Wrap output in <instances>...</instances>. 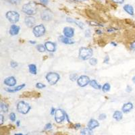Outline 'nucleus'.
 Wrapping results in <instances>:
<instances>
[{
    "mask_svg": "<svg viewBox=\"0 0 135 135\" xmlns=\"http://www.w3.org/2000/svg\"><path fill=\"white\" fill-rule=\"evenodd\" d=\"M85 36L87 37H90L91 36V30L89 29L85 31Z\"/></svg>",
    "mask_w": 135,
    "mask_h": 135,
    "instance_id": "e433bc0d",
    "label": "nucleus"
},
{
    "mask_svg": "<svg viewBox=\"0 0 135 135\" xmlns=\"http://www.w3.org/2000/svg\"><path fill=\"white\" fill-rule=\"evenodd\" d=\"M56 110H57V109H56V108H54V107H52V108H51V115H55Z\"/></svg>",
    "mask_w": 135,
    "mask_h": 135,
    "instance_id": "79ce46f5",
    "label": "nucleus"
},
{
    "mask_svg": "<svg viewBox=\"0 0 135 135\" xmlns=\"http://www.w3.org/2000/svg\"><path fill=\"white\" fill-rule=\"evenodd\" d=\"M90 82H91V81H90L89 76H85V75L81 76L80 77H78L77 80V84L81 87H84L87 84H89Z\"/></svg>",
    "mask_w": 135,
    "mask_h": 135,
    "instance_id": "6e6552de",
    "label": "nucleus"
},
{
    "mask_svg": "<svg viewBox=\"0 0 135 135\" xmlns=\"http://www.w3.org/2000/svg\"><path fill=\"white\" fill-rule=\"evenodd\" d=\"M22 11L28 16H33L36 14L37 12V5L35 2H29V3H25L22 6Z\"/></svg>",
    "mask_w": 135,
    "mask_h": 135,
    "instance_id": "f257e3e1",
    "label": "nucleus"
},
{
    "mask_svg": "<svg viewBox=\"0 0 135 135\" xmlns=\"http://www.w3.org/2000/svg\"><path fill=\"white\" fill-rule=\"evenodd\" d=\"M133 109V104L131 102L126 103L123 105L122 107V110L124 113H128Z\"/></svg>",
    "mask_w": 135,
    "mask_h": 135,
    "instance_id": "4468645a",
    "label": "nucleus"
},
{
    "mask_svg": "<svg viewBox=\"0 0 135 135\" xmlns=\"http://www.w3.org/2000/svg\"><path fill=\"white\" fill-rule=\"evenodd\" d=\"M109 61V57L108 56H107L106 58H105V59H104L103 62L105 63V64H108Z\"/></svg>",
    "mask_w": 135,
    "mask_h": 135,
    "instance_id": "58836bf2",
    "label": "nucleus"
},
{
    "mask_svg": "<svg viewBox=\"0 0 135 135\" xmlns=\"http://www.w3.org/2000/svg\"><path fill=\"white\" fill-rule=\"evenodd\" d=\"M52 128V125H51V123H48L45 126V130H50V129Z\"/></svg>",
    "mask_w": 135,
    "mask_h": 135,
    "instance_id": "473e14b6",
    "label": "nucleus"
},
{
    "mask_svg": "<svg viewBox=\"0 0 135 135\" xmlns=\"http://www.w3.org/2000/svg\"><path fill=\"white\" fill-rule=\"evenodd\" d=\"M89 64H90V65H91V66H95L97 64V59L94 58H91V59H89Z\"/></svg>",
    "mask_w": 135,
    "mask_h": 135,
    "instance_id": "cd10ccee",
    "label": "nucleus"
},
{
    "mask_svg": "<svg viewBox=\"0 0 135 135\" xmlns=\"http://www.w3.org/2000/svg\"><path fill=\"white\" fill-rule=\"evenodd\" d=\"M112 1H113V2H115V3H120V4H122V3H123L124 2L125 0H112Z\"/></svg>",
    "mask_w": 135,
    "mask_h": 135,
    "instance_id": "4c0bfd02",
    "label": "nucleus"
},
{
    "mask_svg": "<svg viewBox=\"0 0 135 135\" xmlns=\"http://www.w3.org/2000/svg\"><path fill=\"white\" fill-rule=\"evenodd\" d=\"M80 127H81V126L80 124H77L75 125V128H79Z\"/></svg>",
    "mask_w": 135,
    "mask_h": 135,
    "instance_id": "49530a36",
    "label": "nucleus"
},
{
    "mask_svg": "<svg viewBox=\"0 0 135 135\" xmlns=\"http://www.w3.org/2000/svg\"><path fill=\"white\" fill-rule=\"evenodd\" d=\"M124 10H125L128 14L131 15V16H134V8L132 5H130V4H126L124 6Z\"/></svg>",
    "mask_w": 135,
    "mask_h": 135,
    "instance_id": "6ab92c4d",
    "label": "nucleus"
},
{
    "mask_svg": "<svg viewBox=\"0 0 135 135\" xmlns=\"http://www.w3.org/2000/svg\"><path fill=\"white\" fill-rule=\"evenodd\" d=\"M113 118L115 119L116 121H120L123 118V114L120 111H115L113 114Z\"/></svg>",
    "mask_w": 135,
    "mask_h": 135,
    "instance_id": "aec40b11",
    "label": "nucleus"
},
{
    "mask_svg": "<svg viewBox=\"0 0 135 135\" xmlns=\"http://www.w3.org/2000/svg\"><path fill=\"white\" fill-rule=\"evenodd\" d=\"M107 31L109 32V33H111V32H114L115 31V29L113 28H107Z\"/></svg>",
    "mask_w": 135,
    "mask_h": 135,
    "instance_id": "c03bdc74",
    "label": "nucleus"
},
{
    "mask_svg": "<svg viewBox=\"0 0 135 135\" xmlns=\"http://www.w3.org/2000/svg\"><path fill=\"white\" fill-rule=\"evenodd\" d=\"M24 87H25V84H21V85L17 86L16 87L14 88V89H6V91H8V92H9V93L17 92V91H20V90L23 89Z\"/></svg>",
    "mask_w": 135,
    "mask_h": 135,
    "instance_id": "412c9836",
    "label": "nucleus"
},
{
    "mask_svg": "<svg viewBox=\"0 0 135 135\" xmlns=\"http://www.w3.org/2000/svg\"><path fill=\"white\" fill-rule=\"evenodd\" d=\"M20 121L19 120H18V121H16V125H17V126H20Z\"/></svg>",
    "mask_w": 135,
    "mask_h": 135,
    "instance_id": "8fccbe9b",
    "label": "nucleus"
},
{
    "mask_svg": "<svg viewBox=\"0 0 135 135\" xmlns=\"http://www.w3.org/2000/svg\"><path fill=\"white\" fill-rule=\"evenodd\" d=\"M14 135H27V134H21V133H18V134H15Z\"/></svg>",
    "mask_w": 135,
    "mask_h": 135,
    "instance_id": "603ef678",
    "label": "nucleus"
},
{
    "mask_svg": "<svg viewBox=\"0 0 135 135\" xmlns=\"http://www.w3.org/2000/svg\"><path fill=\"white\" fill-rule=\"evenodd\" d=\"M110 89H111L110 84L107 82V83H106V84H103V86L102 87V89H102L103 92L107 93V92H108V91H109Z\"/></svg>",
    "mask_w": 135,
    "mask_h": 135,
    "instance_id": "a878e982",
    "label": "nucleus"
},
{
    "mask_svg": "<svg viewBox=\"0 0 135 135\" xmlns=\"http://www.w3.org/2000/svg\"><path fill=\"white\" fill-rule=\"evenodd\" d=\"M99 126V122L95 119H91L90 121L88 123V128H90L91 130H93V129L96 128L97 127Z\"/></svg>",
    "mask_w": 135,
    "mask_h": 135,
    "instance_id": "2eb2a0df",
    "label": "nucleus"
},
{
    "mask_svg": "<svg viewBox=\"0 0 135 135\" xmlns=\"http://www.w3.org/2000/svg\"><path fill=\"white\" fill-rule=\"evenodd\" d=\"M24 22L27 27H29V28H32L35 26V23H36V20L32 16H28L25 18Z\"/></svg>",
    "mask_w": 135,
    "mask_h": 135,
    "instance_id": "9d476101",
    "label": "nucleus"
},
{
    "mask_svg": "<svg viewBox=\"0 0 135 135\" xmlns=\"http://www.w3.org/2000/svg\"><path fill=\"white\" fill-rule=\"evenodd\" d=\"M29 42H30V43H31V44H33V45L36 44V42H35V41H30Z\"/></svg>",
    "mask_w": 135,
    "mask_h": 135,
    "instance_id": "3c124183",
    "label": "nucleus"
},
{
    "mask_svg": "<svg viewBox=\"0 0 135 135\" xmlns=\"http://www.w3.org/2000/svg\"><path fill=\"white\" fill-rule=\"evenodd\" d=\"M45 47L47 51L50 52H54L56 51V44L51 41H47L45 43Z\"/></svg>",
    "mask_w": 135,
    "mask_h": 135,
    "instance_id": "ddd939ff",
    "label": "nucleus"
},
{
    "mask_svg": "<svg viewBox=\"0 0 135 135\" xmlns=\"http://www.w3.org/2000/svg\"><path fill=\"white\" fill-rule=\"evenodd\" d=\"M46 31L45 27L43 24H39L36 25L33 28V34L35 35L36 37H41L43 36Z\"/></svg>",
    "mask_w": 135,
    "mask_h": 135,
    "instance_id": "423d86ee",
    "label": "nucleus"
},
{
    "mask_svg": "<svg viewBox=\"0 0 135 135\" xmlns=\"http://www.w3.org/2000/svg\"><path fill=\"white\" fill-rule=\"evenodd\" d=\"M126 92H128V93H130L131 91H132V87H131L130 86L128 85L127 86L126 90Z\"/></svg>",
    "mask_w": 135,
    "mask_h": 135,
    "instance_id": "a19ab883",
    "label": "nucleus"
},
{
    "mask_svg": "<svg viewBox=\"0 0 135 135\" xmlns=\"http://www.w3.org/2000/svg\"><path fill=\"white\" fill-rule=\"evenodd\" d=\"M106 118V115L105 114H101L99 115V119L100 120H103Z\"/></svg>",
    "mask_w": 135,
    "mask_h": 135,
    "instance_id": "c9c22d12",
    "label": "nucleus"
},
{
    "mask_svg": "<svg viewBox=\"0 0 135 135\" xmlns=\"http://www.w3.org/2000/svg\"><path fill=\"white\" fill-rule=\"evenodd\" d=\"M10 119L12 122H15L16 121V114L14 113H11L10 114Z\"/></svg>",
    "mask_w": 135,
    "mask_h": 135,
    "instance_id": "c756f323",
    "label": "nucleus"
},
{
    "mask_svg": "<svg viewBox=\"0 0 135 135\" xmlns=\"http://www.w3.org/2000/svg\"><path fill=\"white\" fill-rule=\"evenodd\" d=\"M16 80L14 76H10L4 80V84L8 87H14L16 84Z\"/></svg>",
    "mask_w": 135,
    "mask_h": 135,
    "instance_id": "f8f14e48",
    "label": "nucleus"
},
{
    "mask_svg": "<svg viewBox=\"0 0 135 135\" xmlns=\"http://www.w3.org/2000/svg\"><path fill=\"white\" fill-rule=\"evenodd\" d=\"M78 76L76 74H72L70 76V79L72 81H76V80H78Z\"/></svg>",
    "mask_w": 135,
    "mask_h": 135,
    "instance_id": "c85d7f7f",
    "label": "nucleus"
},
{
    "mask_svg": "<svg viewBox=\"0 0 135 135\" xmlns=\"http://www.w3.org/2000/svg\"><path fill=\"white\" fill-rule=\"evenodd\" d=\"M111 45H114V47L117 46V44H116L115 42H112V43H111Z\"/></svg>",
    "mask_w": 135,
    "mask_h": 135,
    "instance_id": "09e8293b",
    "label": "nucleus"
},
{
    "mask_svg": "<svg viewBox=\"0 0 135 135\" xmlns=\"http://www.w3.org/2000/svg\"><path fill=\"white\" fill-rule=\"evenodd\" d=\"M0 122H0V124L2 125L3 123V115H2V114L0 115Z\"/></svg>",
    "mask_w": 135,
    "mask_h": 135,
    "instance_id": "37998d69",
    "label": "nucleus"
},
{
    "mask_svg": "<svg viewBox=\"0 0 135 135\" xmlns=\"http://www.w3.org/2000/svg\"><path fill=\"white\" fill-rule=\"evenodd\" d=\"M60 78V76L56 72H50L46 75V79L51 85L56 84Z\"/></svg>",
    "mask_w": 135,
    "mask_h": 135,
    "instance_id": "39448f33",
    "label": "nucleus"
},
{
    "mask_svg": "<svg viewBox=\"0 0 135 135\" xmlns=\"http://www.w3.org/2000/svg\"><path fill=\"white\" fill-rule=\"evenodd\" d=\"M10 2H11V3L12 4H14V5H18L20 3L21 0H10Z\"/></svg>",
    "mask_w": 135,
    "mask_h": 135,
    "instance_id": "2f4dec72",
    "label": "nucleus"
},
{
    "mask_svg": "<svg viewBox=\"0 0 135 135\" xmlns=\"http://www.w3.org/2000/svg\"><path fill=\"white\" fill-rule=\"evenodd\" d=\"M0 107H1V110L3 112H4V113H6V112H8V107L4 103L1 102V103H0Z\"/></svg>",
    "mask_w": 135,
    "mask_h": 135,
    "instance_id": "393cba45",
    "label": "nucleus"
},
{
    "mask_svg": "<svg viewBox=\"0 0 135 135\" xmlns=\"http://www.w3.org/2000/svg\"><path fill=\"white\" fill-rule=\"evenodd\" d=\"M55 120L58 123H61L64 122L66 118V114L62 109H58L56 112V114L54 115Z\"/></svg>",
    "mask_w": 135,
    "mask_h": 135,
    "instance_id": "0eeeda50",
    "label": "nucleus"
},
{
    "mask_svg": "<svg viewBox=\"0 0 135 135\" xmlns=\"http://www.w3.org/2000/svg\"><path fill=\"white\" fill-rule=\"evenodd\" d=\"M36 87L37 88V89H43V88L45 87V84H43V83H41V82H38V83H36Z\"/></svg>",
    "mask_w": 135,
    "mask_h": 135,
    "instance_id": "7c9ffc66",
    "label": "nucleus"
},
{
    "mask_svg": "<svg viewBox=\"0 0 135 135\" xmlns=\"http://www.w3.org/2000/svg\"><path fill=\"white\" fill-rule=\"evenodd\" d=\"M66 20H67L68 22H70V23H75L77 25L78 27H79L80 28H81V29H83V28H84V24L82 23V22H81L77 21V20H74V19H72V18H67Z\"/></svg>",
    "mask_w": 135,
    "mask_h": 135,
    "instance_id": "a211bd4d",
    "label": "nucleus"
},
{
    "mask_svg": "<svg viewBox=\"0 0 135 135\" xmlns=\"http://www.w3.org/2000/svg\"><path fill=\"white\" fill-rule=\"evenodd\" d=\"M93 56L92 49L89 47H81L79 50V58L82 60L91 59Z\"/></svg>",
    "mask_w": 135,
    "mask_h": 135,
    "instance_id": "f03ea898",
    "label": "nucleus"
},
{
    "mask_svg": "<svg viewBox=\"0 0 135 135\" xmlns=\"http://www.w3.org/2000/svg\"><path fill=\"white\" fill-rule=\"evenodd\" d=\"M130 49L132 51H135V41H133L132 43H130Z\"/></svg>",
    "mask_w": 135,
    "mask_h": 135,
    "instance_id": "f704fd0d",
    "label": "nucleus"
},
{
    "mask_svg": "<svg viewBox=\"0 0 135 135\" xmlns=\"http://www.w3.org/2000/svg\"><path fill=\"white\" fill-rule=\"evenodd\" d=\"M41 18L42 20H45V21H50L53 18V14L50 10H45L41 12Z\"/></svg>",
    "mask_w": 135,
    "mask_h": 135,
    "instance_id": "1a4fd4ad",
    "label": "nucleus"
},
{
    "mask_svg": "<svg viewBox=\"0 0 135 135\" xmlns=\"http://www.w3.org/2000/svg\"><path fill=\"white\" fill-rule=\"evenodd\" d=\"M39 1L42 4H43V5H47L48 3V2H49V0H39Z\"/></svg>",
    "mask_w": 135,
    "mask_h": 135,
    "instance_id": "ea45409f",
    "label": "nucleus"
},
{
    "mask_svg": "<svg viewBox=\"0 0 135 135\" xmlns=\"http://www.w3.org/2000/svg\"><path fill=\"white\" fill-rule=\"evenodd\" d=\"M132 81H133L134 83H135V76L132 78Z\"/></svg>",
    "mask_w": 135,
    "mask_h": 135,
    "instance_id": "864d4df0",
    "label": "nucleus"
},
{
    "mask_svg": "<svg viewBox=\"0 0 135 135\" xmlns=\"http://www.w3.org/2000/svg\"><path fill=\"white\" fill-rule=\"evenodd\" d=\"M81 135H93L92 130L89 128L82 129L81 132Z\"/></svg>",
    "mask_w": 135,
    "mask_h": 135,
    "instance_id": "b1692460",
    "label": "nucleus"
},
{
    "mask_svg": "<svg viewBox=\"0 0 135 135\" xmlns=\"http://www.w3.org/2000/svg\"><path fill=\"white\" fill-rule=\"evenodd\" d=\"M89 84H90L93 88H94V89H102V88H101V86L100 84H99V83L95 81V80H92V81H91Z\"/></svg>",
    "mask_w": 135,
    "mask_h": 135,
    "instance_id": "4be33fe9",
    "label": "nucleus"
},
{
    "mask_svg": "<svg viewBox=\"0 0 135 135\" xmlns=\"http://www.w3.org/2000/svg\"><path fill=\"white\" fill-rule=\"evenodd\" d=\"M73 2H84V1H86V0H72Z\"/></svg>",
    "mask_w": 135,
    "mask_h": 135,
    "instance_id": "de8ad7c7",
    "label": "nucleus"
},
{
    "mask_svg": "<svg viewBox=\"0 0 135 135\" xmlns=\"http://www.w3.org/2000/svg\"><path fill=\"white\" fill-rule=\"evenodd\" d=\"M5 16L8 21L12 23H16L20 19V14L15 11H8L5 14Z\"/></svg>",
    "mask_w": 135,
    "mask_h": 135,
    "instance_id": "20e7f679",
    "label": "nucleus"
},
{
    "mask_svg": "<svg viewBox=\"0 0 135 135\" xmlns=\"http://www.w3.org/2000/svg\"><path fill=\"white\" fill-rule=\"evenodd\" d=\"M59 40L61 41L62 43H64V44L72 45L74 43V41L73 40L71 39L70 38H68V37L65 36L64 35H61V36H59Z\"/></svg>",
    "mask_w": 135,
    "mask_h": 135,
    "instance_id": "dca6fc26",
    "label": "nucleus"
},
{
    "mask_svg": "<svg viewBox=\"0 0 135 135\" xmlns=\"http://www.w3.org/2000/svg\"><path fill=\"white\" fill-rule=\"evenodd\" d=\"M30 108H31V107L29 106V104L24 102L23 101L18 102V104H17V111H18L20 114H28V112H29L30 109Z\"/></svg>",
    "mask_w": 135,
    "mask_h": 135,
    "instance_id": "7ed1b4c3",
    "label": "nucleus"
},
{
    "mask_svg": "<svg viewBox=\"0 0 135 135\" xmlns=\"http://www.w3.org/2000/svg\"><path fill=\"white\" fill-rule=\"evenodd\" d=\"M96 33H97V35H101V34H102V32L100 30H96Z\"/></svg>",
    "mask_w": 135,
    "mask_h": 135,
    "instance_id": "a18cd8bd",
    "label": "nucleus"
},
{
    "mask_svg": "<svg viewBox=\"0 0 135 135\" xmlns=\"http://www.w3.org/2000/svg\"><path fill=\"white\" fill-rule=\"evenodd\" d=\"M63 33L64 35L68 38H72L74 35V29L72 27H66L64 28Z\"/></svg>",
    "mask_w": 135,
    "mask_h": 135,
    "instance_id": "9b49d317",
    "label": "nucleus"
},
{
    "mask_svg": "<svg viewBox=\"0 0 135 135\" xmlns=\"http://www.w3.org/2000/svg\"><path fill=\"white\" fill-rule=\"evenodd\" d=\"M36 49H37V50H38L39 52H41V53L45 52V50H46L45 45H42V44L38 45L36 46Z\"/></svg>",
    "mask_w": 135,
    "mask_h": 135,
    "instance_id": "bb28decb",
    "label": "nucleus"
},
{
    "mask_svg": "<svg viewBox=\"0 0 135 135\" xmlns=\"http://www.w3.org/2000/svg\"><path fill=\"white\" fill-rule=\"evenodd\" d=\"M19 31H20V27L17 26V25L13 24L10 27L9 33L12 36H15V35H18Z\"/></svg>",
    "mask_w": 135,
    "mask_h": 135,
    "instance_id": "f3484780",
    "label": "nucleus"
},
{
    "mask_svg": "<svg viewBox=\"0 0 135 135\" xmlns=\"http://www.w3.org/2000/svg\"><path fill=\"white\" fill-rule=\"evenodd\" d=\"M28 70L29 72L32 74H36L37 72V70H36V66L35 64H30L28 66Z\"/></svg>",
    "mask_w": 135,
    "mask_h": 135,
    "instance_id": "5701e85b",
    "label": "nucleus"
},
{
    "mask_svg": "<svg viewBox=\"0 0 135 135\" xmlns=\"http://www.w3.org/2000/svg\"><path fill=\"white\" fill-rule=\"evenodd\" d=\"M10 66H11L12 68H16L18 66V63L16 62L12 61L10 62Z\"/></svg>",
    "mask_w": 135,
    "mask_h": 135,
    "instance_id": "72a5a7b5",
    "label": "nucleus"
}]
</instances>
